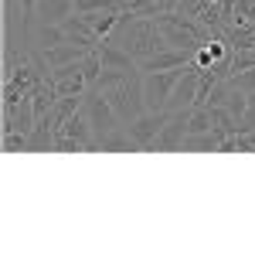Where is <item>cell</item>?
<instances>
[{"instance_id": "8992f818", "label": "cell", "mask_w": 255, "mask_h": 255, "mask_svg": "<svg viewBox=\"0 0 255 255\" xmlns=\"http://www.w3.org/2000/svg\"><path fill=\"white\" fill-rule=\"evenodd\" d=\"M197 85H201V68H197V65H187L184 75H180V82L174 85V92H170L167 109H170V113H177V109H191V106L197 102Z\"/></svg>"}, {"instance_id": "7a4b0ae2", "label": "cell", "mask_w": 255, "mask_h": 255, "mask_svg": "<svg viewBox=\"0 0 255 255\" xmlns=\"http://www.w3.org/2000/svg\"><path fill=\"white\" fill-rule=\"evenodd\" d=\"M82 113L89 116V126H92L96 139L116 133L119 123H123V119L116 116V109H113L109 96H106L102 89H96V85H89V89H85V96H82Z\"/></svg>"}, {"instance_id": "3957f363", "label": "cell", "mask_w": 255, "mask_h": 255, "mask_svg": "<svg viewBox=\"0 0 255 255\" xmlns=\"http://www.w3.org/2000/svg\"><path fill=\"white\" fill-rule=\"evenodd\" d=\"M106 96H109V102H113V109H116V116L123 119V123H129V119H136V116L146 113L143 82H136V79L123 82V85H116V89H109Z\"/></svg>"}, {"instance_id": "2e32d148", "label": "cell", "mask_w": 255, "mask_h": 255, "mask_svg": "<svg viewBox=\"0 0 255 255\" xmlns=\"http://www.w3.org/2000/svg\"><path fill=\"white\" fill-rule=\"evenodd\" d=\"M228 85H232V89H242V92H255V68L228 75Z\"/></svg>"}, {"instance_id": "5b68a950", "label": "cell", "mask_w": 255, "mask_h": 255, "mask_svg": "<svg viewBox=\"0 0 255 255\" xmlns=\"http://www.w3.org/2000/svg\"><path fill=\"white\" fill-rule=\"evenodd\" d=\"M167 119H170V109H146L143 116L129 119L126 133L139 143V150H150V146H153V139L160 136V129L167 126Z\"/></svg>"}, {"instance_id": "277c9868", "label": "cell", "mask_w": 255, "mask_h": 255, "mask_svg": "<svg viewBox=\"0 0 255 255\" xmlns=\"http://www.w3.org/2000/svg\"><path fill=\"white\" fill-rule=\"evenodd\" d=\"M184 68H170V72H146L143 75V99H146V109H167L170 92L180 82Z\"/></svg>"}, {"instance_id": "ac0fdd59", "label": "cell", "mask_w": 255, "mask_h": 255, "mask_svg": "<svg viewBox=\"0 0 255 255\" xmlns=\"http://www.w3.org/2000/svg\"><path fill=\"white\" fill-rule=\"evenodd\" d=\"M20 3H24V17H31L34 7H38V0H20Z\"/></svg>"}, {"instance_id": "e0dca14e", "label": "cell", "mask_w": 255, "mask_h": 255, "mask_svg": "<svg viewBox=\"0 0 255 255\" xmlns=\"http://www.w3.org/2000/svg\"><path fill=\"white\" fill-rule=\"evenodd\" d=\"M3 150L7 153H24L27 150V133H3Z\"/></svg>"}, {"instance_id": "ba28073f", "label": "cell", "mask_w": 255, "mask_h": 255, "mask_svg": "<svg viewBox=\"0 0 255 255\" xmlns=\"http://www.w3.org/2000/svg\"><path fill=\"white\" fill-rule=\"evenodd\" d=\"M89 51H92V44H82V41H65V44H58V48L44 51V61H48L51 68H58V65H68V61H82Z\"/></svg>"}, {"instance_id": "30bf717a", "label": "cell", "mask_w": 255, "mask_h": 255, "mask_svg": "<svg viewBox=\"0 0 255 255\" xmlns=\"http://www.w3.org/2000/svg\"><path fill=\"white\" fill-rule=\"evenodd\" d=\"M99 150H102V153H136L139 150V143L133 136H129V133H109V136H102L99 139Z\"/></svg>"}, {"instance_id": "4fadbf2b", "label": "cell", "mask_w": 255, "mask_h": 255, "mask_svg": "<svg viewBox=\"0 0 255 255\" xmlns=\"http://www.w3.org/2000/svg\"><path fill=\"white\" fill-rule=\"evenodd\" d=\"M68 41V34H65V27L61 24H44L38 31V44L41 51H51V48H58V44H65Z\"/></svg>"}, {"instance_id": "8fae6325", "label": "cell", "mask_w": 255, "mask_h": 255, "mask_svg": "<svg viewBox=\"0 0 255 255\" xmlns=\"http://www.w3.org/2000/svg\"><path fill=\"white\" fill-rule=\"evenodd\" d=\"M41 14H44V24H61L68 14H75V3L72 0H41Z\"/></svg>"}, {"instance_id": "9a60e30c", "label": "cell", "mask_w": 255, "mask_h": 255, "mask_svg": "<svg viewBox=\"0 0 255 255\" xmlns=\"http://www.w3.org/2000/svg\"><path fill=\"white\" fill-rule=\"evenodd\" d=\"M75 14H92V10H123L119 0H72Z\"/></svg>"}, {"instance_id": "5bb4252c", "label": "cell", "mask_w": 255, "mask_h": 255, "mask_svg": "<svg viewBox=\"0 0 255 255\" xmlns=\"http://www.w3.org/2000/svg\"><path fill=\"white\" fill-rule=\"evenodd\" d=\"M225 109H228V113H232L235 119H242L245 113H249V92H242V89H228Z\"/></svg>"}, {"instance_id": "6da1fadb", "label": "cell", "mask_w": 255, "mask_h": 255, "mask_svg": "<svg viewBox=\"0 0 255 255\" xmlns=\"http://www.w3.org/2000/svg\"><path fill=\"white\" fill-rule=\"evenodd\" d=\"M109 41H113V38H109ZM116 44H123V48L136 58V65H139V61H146V58H153L157 51H167V48H170L167 38H163V31H160L157 17H133V20H126Z\"/></svg>"}, {"instance_id": "52a82bcc", "label": "cell", "mask_w": 255, "mask_h": 255, "mask_svg": "<svg viewBox=\"0 0 255 255\" xmlns=\"http://www.w3.org/2000/svg\"><path fill=\"white\" fill-rule=\"evenodd\" d=\"M187 123H191V109H177V113H170L167 126L160 129V136L153 139L150 150H180V143H184V136H187Z\"/></svg>"}, {"instance_id": "7c38bea8", "label": "cell", "mask_w": 255, "mask_h": 255, "mask_svg": "<svg viewBox=\"0 0 255 255\" xmlns=\"http://www.w3.org/2000/svg\"><path fill=\"white\" fill-rule=\"evenodd\" d=\"M129 79H133V72H126V68H102L92 85L102 89V92H109V89H116V85H123V82H129Z\"/></svg>"}, {"instance_id": "9c48e42d", "label": "cell", "mask_w": 255, "mask_h": 255, "mask_svg": "<svg viewBox=\"0 0 255 255\" xmlns=\"http://www.w3.org/2000/svg\"><path fill=\"white\" fill-rule=\"evenodd\" d=\"M38 82H44L41 79V72L38 68H31V65H17L10 75H7V85H14V89H20L24 96H31L34 89H38Z\"/></svg>"}]
</instances>
